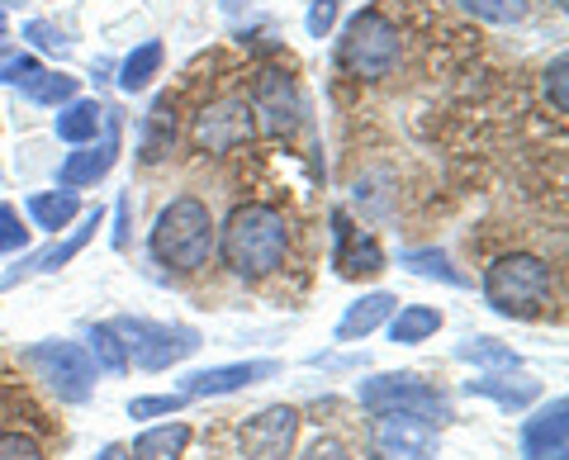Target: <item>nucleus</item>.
<instances>
[{"label":"nucleus","instance_id":"26","mask_svg":"<svg viewBox=\"0 0 569 460\" xmlns=\"http://www.w3.org/2000/svg\"><path fill=\"white\" fill-rule=\"evenodd\" d=\"M456 357L470 361V366H489V370H518V351L503 347V342H493V338H470V342H460Z\"/></svg>","mask_w":569,"mask_h":460},{"label":"nucleus","instance_id":"40","mask_svg":"<svg viewBox=\"0 0 569 460\" xmlns=\"http://www.w3.org/2000/svg\"><path fill=\"white\" fill-rule=\"evenodd\" d=\"M0 33H6V10H0Z\"/></svg>","mask_w":569,"mask_h":460},{"label":"nucleus","instance_id":"18","mask_svg":"<svg viewBox=\"0 0 569 460\" xmlns=\"http://www.w3.org/2000/svg\"><path fill=\"white\" fill-rule=\"evenodd\" d=\"M176 143V100L171 96H157L148 119H142V138H138V152L142 162H162Z\"/></svg>","mask_w":569,"mask_h":460},{"label":"nucleus","instance_id":"34","mask_svg":"<svg viewBox=\"0 0 569 460\" xmlns=\"http://www.w3.org/2000/svg\"><path fill=\"white\" fill-rule=\"evenodd\" d=\"M24 39H33V43H39L43 52H58V58H67V52H71V43H67V39H62V33L52 29V24H43V20L24 24Z\"/></svg>","mask_w":569,"mask_h":460},{"label":"nucleus","instance_id":"33","mask_svg":"<svg viewBox=\"0 0 569 460\" xmlns=\"http://www.w3.org/2000/svg\"><path fill=\"white\" fill-rule=\"evenodd\" d=\"M0 460H43V447L24 432H6L0 437Z\"/></svg>","mask_w":569,"mask_h":460},{"label":"nucleus","instance_id":"12","mask_svg":"<svg viewBox=\"0 0 569 460\" xmlns=\"http://www.w3.org/2000/svg\"><path fill=\"white\" fill-rule=\"evenodd\" d=\"M522 460H569V403H546L522 422Z\"/></svg>","mask_w":569,"mask_h":460},{"label":"nucleus","instance_id":"10","mask_svg":"<svg viewBox=\"0 0 569 460\" xmlns=\"http://www.w3.org/2000/svg\"><path fill=\"white\" fill-rule=\"evenodd\" d=\"M247 104H252L257 129L276 133V138H280V133H290L295 123H299V91H295L290 72H276V67H266V72H257Z\"/></svg>","mask_w":569,"mask_h":460},{"label":"nucleus","instance_id":"32","mask_svg":"<svg viewBox=\"0 0 569 460\" xmlns=\"http://www.w3.org/2000/svg\"><path fill=\"white\" fill-rule=\"evenodd\" d=\"M186 409V394H152V399H133L129 418H157V413H176Z\"/></svg>","mask_w":569,"mask_h":460},{"label":"nucleus","instance_id":"24","mask_svg":"<svg viewBox=\"0 0 569 460\" xmlns=\"http://www.w3.org/2000/svg\"><path fill=\"white\" fill-rule=\"evenodd\" d=\"M86 351H91L96 370H104V376H123V370H129V351H123L119 332H114L110 323L86 328Z\"/></svg>","mask_w":569,"mask_h":460},{"label":"nucleus","instance_id":"36","mask_svg":"<svg viewBox=\"0 0 569 460\" xmlns=\"http://www.w3.org/2000/svg\"><path fill=\"white\" fill-rule=\"evenodd\" d=\"M332 24H337V0H313L309 6V33L313 39H328Z\"/></svg>","mask_w":569,"mask_h":460},{"label":"nucleus","instance_id":"5","mask_svg":"<svg viewBox=\"0 0 569 460\" xmlns=\"http://www.w3.org/2000/svg\"><path fill=\"white\" fill-rule=\"evenodd\" d=\"M24 361L39 370V380L58 394L62 403H86L91 399V389H96V361H91V351H86L81 342H33L24 351Z\"/></svg>","mask_w":569,"mask_h":460},{"label":"nucleus","instance_id":"28","mask_svg":"<svg viewBox=\"0 0 569 460\" xmlns=\"http://www.w3.org/2000/svg\"><path fill=\"white\" fill-rule=\"evenodd\" d=\"M403 267L413 276H427V280H447V286H466V276H460L447 252H403Z\"/></svg>","mask_w":569,"mask_h":460},{"label":"nucleus","instance_id":"9","mask_svg":"<svg viewBox=\"0 0 569 460\" xmlns=\"http://www.w3.org/2000/svg\"><path fill=\"white\" fill-rule=\"evenodd\" d=\"M441 437L427 418L413 413H376L370 428V456L376 460H437Z\"/></svg>","mask_w":569,"mask_h":460},{"label":"nucleus","instance_id":"4","mask_svg":"<svg viewBox=\"0 0 569 460\" xmlns=\"http://www.w3.org/2000/svg\"><path fill=\"white\" fill-rule=\"evenodd\" d=\"M399 29L385 20L380 10H361L356 20L347 24L342 33V48H337V58H342V67L351 77H366V81H380L399 67Z\"/></svg>","mask_w":569,"mask_h":460},{"label":"nucleus","instance_id":"15","mask_svg":"<svg viewBox=\"0 0 569 460\" xmlns=\"http://www.w3.org/2000/svg\"><path fill=\"white\" fill-rule=\"evenodd\" d=\"M114 157H119V129H110V133H104V143H96V148H81V152H71L67 162H62V171H58V186H62V190L96 186L100 176L114 167Z\"/></svg>","mask_w":569,"mask_h":460},{"label":"nucleus","instance_id":"38","mask_svg":"<svg viewBox=\"0 0 569 460\" xmlns=\"http://www.w3.org/2000/svg\"><path fill=\"white\" fill-rule=\"evenodd\" d=\"M96 460H133V456H129V451H123V447H104V451H100Z\"/></svg>","mask_w":569,"mask_h":460},{"label":"nucleus","instance_id":"37","mask_svg":"<svg viewBox=\"0 0 569 460\" xmlns=\"http://www.w3.org/2000/svg\"><path fill=\"white\" fill-rule=\"evenodd\" d=\"M299 460H351V456H347V447H342V441H332V437H318L313 447H309L305 456H299Z\"/></svg>","mask_w":569,"mask_h":460},{"label":"nucleus","instance_id":"25","mask_svg":"<svg viewBox=\"0 0 569 460\" xmlns=\"http://www.w3.org/2000/svg\"><path fill=\"white\" fill-rule=\"evenodd\" d=\"M81 214V200L71 190H58V194H29V219L48 228V233H58V228H67L71 219Z\"/></svg>","mask_w":569,"mask_h":460},{"label":"nucleus","instance_id":"23","mask_svg":"<svg viewBox=\"0 0 569 460\" xmlns=\"http://www.w3.org/2000/svg\"><path fill=\"white\" fill-rule=\"evenodd\" d=\"M157 67H162V43L157 39H148V43H138L129 58H123V67H119V91H148L152 86V77H157Z\"/></svg>","mask_w":569,"mask_h":460},{"label":"nucleus","instance_id":"19","mask_svg":"<svg viewBox=\"0 0 569 460\" xmlns=\"http://www.w3.org/2000/svg\"><path fill=\"white\" fill-rule=\"evenodd\" d=\"M395 294H366V299H356V304L342 313V323H337V342H356V338H366V332H376L380 323H389V313H395Z\"/></svg>","mask_w":569,"mask_h":460},{"label":"nucleus","instance_id":"41","mask_svg":"<svg viewBox=\"0 0 569 460\" xmlns=\"http://www.w3.org/2000/svg\"><path fill=\"white\" fill-rule=\"evenodd\" d=\"M0 48H6V33H0Z\"/></svg>","mask_w":569,"mask_h":460},{"label":"nucleus","instance_id":"6","mask_svg":"<svg viewBox=\"0 0 569 460\" xmlns=\"http://www.w3.org/2000/svg\"><path fill=\"white\" fill-rule=\"evenodd\" d=\"M119 332L123 351L129 361L142 366V370H167L176 361H186L200 351V332L194 328H171V323H148V318H119L110 323Z\"/></svg>","mask_w":569,"mask_h":460},{"label":"nucleus","instance_id":"17","mask_svg":"<svg viewBox=\"0 0 569 460\" xmlns=\"http://www.w3.org/2000/svg\"><path fill=\"white\" fill-rule=\"evenodd\" d=\"M96 228H100V209H86V219H81V228H71V238L52 242L48 252H39V257H29V267L10 271V276H6V286H20V276H29V271H58V267H67V261L96 238Z\"/></svg>","mask_w":569,"mask_h":460},{"label":"nucleus","instance_id":"16","mask_svg":"<svg viewBox=\"0 0 569 460\" xmlns=\"http://www.w3.org/2000/svg\"><path fill=\"white\" fill-rule=\"evenodd\" d=\"M466 394H485L493 399L498 409H527V403H537L541 399V380L537 376H479V380H466Z\"/></svg>","mask_w":569,"mask_h":460},{"label":"nucleus","instance_id":"21","mask_svg":"<svg viewBox=\"0 0 569 460\" xmlns=\"http://www.w3.org/2000/svg\"><path fill=\"white\" fill-rule=\"evenodd\" d=\"M437 328H441V309L408 304V309H399L395 318H389V342H399V347H418V342L432 338Z\"/></svg>","mask_w":569,"mask_h":460},{"label":"nucleus","instance_id":"35","mask_svg":"<svg viewBox=\"0 0 569 460\" xmlns=\"http://www.w3.org/2000/svg\"><path fill=\"white\" fill-rule=\"evenodd\" d=\"M565 72H569V62H565V52H560V58H556V62H550V67H546V91H550V96H556V114H565V110H569Z\"/></svg>","mask_w":569,"mask_h":460},{"label":"nucleus","instance_id":"11","mask_svg":"<svg viewBox=\"0 0 569 460\" xmlns=\"http://www.w3.org/2000/svg\"><path fill=\"white\" fill-rule=\"evenodd\" d=\"M299 413L295 409H266L242 428V456L247 460H284L295 447Z\"/></svg>","mask_w":569,"mask_h":460},{"label":"nucleus","instance_id":"39","mask_svg":"<svg viewBox=\"0 0 569 460\" xmlns=\"http://www.w3.org/2000/svg\"><path fill=\"white\" fill-rule=\"evenodd\" d=\"M219 6H223V10H242V6H247V0H219Z\"/></svg>","mask_w":569,"mask_h":460},{"label":"nucleus","instance_id":"14","mask_svg":"<svg viewBox=\"0 0 569 460\" xmlns=\"http://www.w3.org/2000/svg\"><path fill=\"white\" fill-rule=\"evenodd\" d=\"M332 233H337V252H332V267L337 276H376L385 271V252L370 233H356L347 223V214H332Z\"/></svg>","mask_w":569,"mask_h":460},{"label":"nucleus","instance_id":"30","mask_svg":"<svg viewBox=\"0 0 569 460\" xmlns=\"http://www.w3.org/2000/svg\"><path fill=\"white\" fill-rule=\"evenodd\" d=\"M43 77V62L29 58V52H14V58H0V86H20V91H29L33 81Z\"/></svg>","mask_w":569,"mask_h":460},{"label":"nucleus","instance_id":"1","mask_svg":"<svg viewBox=\"0 0 569 460\" xmlns=\"http://www.w3.org/2000/svg\"><path fill=\"white\" fill-rule=\"evenodd\" d=\"M284 252H290V223L271 204H242L223 223V261L247 280L280 271Z\"/></svg>","mask_w":569,"mask_h":460},{"label":"nucleus","instance_id":"13","mask_svg":"<svg viewBox=\"0 0 569 460\" xmlns=\"http://www.w3.org/2000/svg\"><path fill=\"white\" fill-rule=\"evenodd\" d=\"M280 376L276 361H238V366H213V370H200V376L186 380V399H219V394H238L247 384H261Z\"/></svg>","mask_w":569,"mask_h":460},{"label":"nucleus","instance_id":"27","mask_svg":"<svg viewBox=\"0 0 569 460\" xmlns=\"http://www.w3.org/2000/svg\"><path fill=\"white\" fill-rule=\"evenodd\" d=\"M460 10L485 24H518L527 20V0H460Z\"/></svg>","mask_w":569,"mask_h":460},{"label":"nucleus","instance_id":"2","mask_svg":"<svg viewBox=\"0 0 569 460\" xmlns=\"http://www.w3.org/2000/svg\"><path fill=\"white\" fill-rule=\"evenodd\" d=\"M152 257L171 271H200L213 257V219L200 200H171L152 223Z\"/></svg>","mask_w":569,"mask_h":460},{"label":"nucleus","instance_id":"22","mask_svg":"<svg viewBox=\"0 0 569 460\" xmlns=\"http://www.w3.org/2000/svg\"><path fill=\"white\" fill-rule=\"evenodd\" d=\"M186 441H190V428L186 422H167V428H152V432H142L133 441V460H181L186 451Z\"/></svg>","mask_w":569,"mask_h":460},{"label":"nucleus","instance_id":"7","mask_svg":"<svg viewBox=\"0 0 569 460\" xmlns=\"http://www.w3.org/2000/svg\"><path fill=\"white\" fill-rule=\"evenodd\" d=\"M361 403L370 413H413L427 422H447L451 418V403L441 389H432L418 376H376V380H361Z\"/></svg>","mask_w":569,"mask_h":460},{"label":"nucleus","instance_id":"31","mask_svg":"<svg viewBox=\"0 0 569 460\" xmlns=\"http://www.w3.org/2000/svg\"><path fill=\"white\" fill-rule=\"evenodd\" d=\"M24 247H29V228L10 204H0V252H24Z\"/></svg>","mask_w":569,"mask_h":460},{"label":"nucleus","instance_id":"8","mask_svg":"<svg viewBox=\"0 0 569 460\" xmlns=\"http://www.w3.org/2000/svg\"><path fill=\"white\" fill-rule=\"evenodd\" d=\"M252 133H257V119H252L247 96H223L194 114V148L213 157L238 152L242 143H252Z\"/></svg>","mask_w":569,"mask_h":460},{"label":"nucleus","instance_id":"29","mask_svg":"<svg viewBox=\"0 0 569 460\" xmlns=\"http://www.w3.org/2000/svg\"><path fill=\"white\" fill-rule=\"evenodd\" d=\"M33 104H67L77 100V77H62V72H43L39 81L24 91Z\"/></svg>","mask_w":569,"mask_h":460},{"label":"nucleus","instance_id":"20","mask_svg":"<svg viewBox=\"0 0 569 460\" xmlns=\"http://www.w3.org/2000/svg\"><path fill=\"white\" fill-rule=\"evenodd\" d=\"M100 123H104V110L96 100H67L62 110H58V138L62 143H77V148H86V143H96V133H100Z\"/></svg>","mask_w":569,"mask_h":460},{"label":"nucleus","instance_id":"3","mask_svg":"<svg viewBox=\"0 0 569 460\" xmlns=\"http://www.w3.org/2000/svg\"><path fill=\"white\" fill-rule=\"evenodd\" d=\"M550 294H556V276H550L541 257L512 252V257H498L485 271L489 309L508 313V318H541L550 309Z\"/></svg>","mask_w":569,"mask_h":460}]
</instances>
